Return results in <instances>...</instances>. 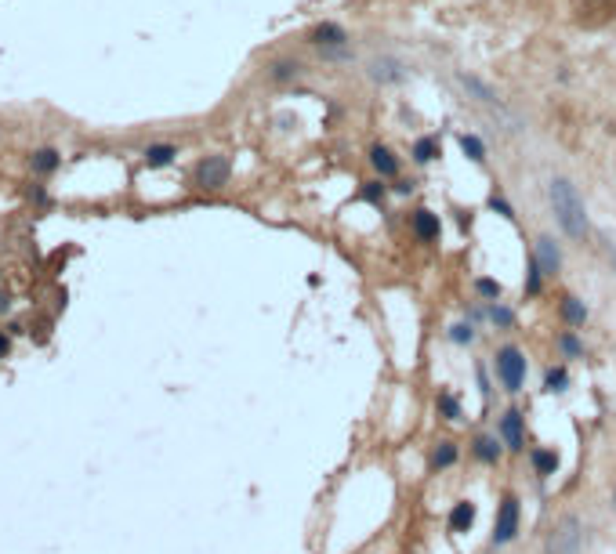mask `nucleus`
<instances>
[{
	"label": "nucleus",
	"instance_id": "obj_5",
	"mask_svg": "<svg viewBox=\"0 0 616 554\" xmlns=\"http://www.w3.org/2000/svg\"><path fill=\"white\" fill-rule=\"evenodd\" d=\"M229 178H232V163L225 156H207V160L196 163V185L200 188H221V185H229Z\"/></svg>",
	"mask_w": 616,
	"mask_h": 554
},
{
	"label": "nucleus",
	"instance_id": "obj_34",
	"mask_svg": "<svg viewBox=\"0 0 616 554\" xmlns=\"http://www.w3.org/2000/svg\"><path fill=\"white\" fill-rule=\"evenodd\" d=\"M11 352V341H8V334H0V359H4Z\"/></svg>",
	"mask_w": 616,
	"mask_h": 554
},
{
	"label": "nucleus",
	"instance_id": "obj_24",
	"mask_svg": "<svg viewBox=\"0 0 616 554\" xmlns=\"http://www.w3.org/2000/svg\"><path fill=\"white\" fill-rule=\"evenodd\" d=\"M55 167H58V152H55V149L33 152V170H37V174H51Z\"/></svg>",
	"mask_w": 616,
	"mask_h": 554
},
{
	"label": "nucleus",
	"instance_id": "obj_2",
	"mask_svg": "<svg viewBox=\"0 0 616 554\" xmlns=\"http://www.w3.org/2000/svg\"><path fill=\"white\" fill-rule=\"evenodd\" d=\"M580 547H583V521L577 515H562L555 529L547 533L544 554H580Z\"/></svg>",
	"mask_w": 616,
	"mask_h": 554
},
{
	"label": "nucleus",
	"instance_id": "obj_18",
	"mask_svg": "<svg viewBox=\"0 0 616 554\" xmlns=\"http://www.w3.org/2000/svg\"><path fill=\"white\" fill-rule=\"evenodd\" d=\"M442 156V145H439V138H417L414 141V163H432V160H439Z\"/></svg>",
	"mask_w": 616,
	"mask_h": 554
},
{
	"label": "nucleus",
	"instance_id": "obj_27",
	"mask_svg": "<svg viewBox=\"0 0 616 554\" xmlns=\"http://www.w3.org/2000/svg\"><path fill=\"white\" fill-rule=\"evenodd\" d=\"M450 341H453V344H471V341H475V330H471L468 323H457V326L450 330Z\"/></svg>",
	"mask_w": 616,
	"mask_h": 554
},
{
	"label": "nucleus",
	"instance_id": "obj_32",
	"mask_svg": "<svg viewBox=\"0 0 616 554\" xmlns=\"http://www.w3.org/2000/svg\"><path fill=\"white\" fill-rule=\"evenodd\" d=\"M489 211H497V214H504L508 221H515V211H511V203L504 199V196H489Z\"/></svg>",
	"mask_w": 616,
	"mask_h": 554
},
{
	"label": "nucleus",
	"instance_id": "obj_17",
	"mask_svg": "<svg viewBox=\"0 0 616 554\" xmlns=\"http://www.w3.org/2000/svg\"><path fill=\"white\" fill-rule=\"evenodd\" d=\"M471 453H475L482 464H497L500 461V438L497 435H479L475 446H471Z\"/></svg>",
	"mask_w": 616,
	"mask_h": 554
},
{
	"label": "nucleus",
	"instance_id": "obj_19",
	"mask_svg": "<svg viewBox=\"0 0 616 554\" xmlns=\"http://www.w3.org/2000/svg\"><path fill=\"white\" fill-rule=\"evenodd\" d=\"M533 467H536V474H555L558 471V453L555 449H533Z\"/></svg>",
	"mask_w": 616,
	"mask_h": 554
},
{
	"label": "nucleus",
	"instance_id": "obj_14",
	"mask_svg": "<svg viewBox=\"0 0 616 554\" xmlns=\"http://www.w3.org/2000/svg\"><path fill=\"white\" fill-rule=\"evenodd\" d=\"M414 232H417V240H424V243L439 240V232H442L439 214H432V211H417V214H414Z\"/></svg>",
	"mask_w": 616,
	"mask_h": 554
},
{
	"label": "nucleus",
	"instance_id": "obj_6",
	"mask_svg": "<svg viewBox=\"0 0 616 554\" xmlns=\"http://www.w3.org/2000/svg\"><path fill=\"white\" fill-rule=\"evenodd\" d=\"M573 11H577V22L602 26V22L616 19V0H577Z\"/></svg>",
	"mask_w": 616,
	"mask_h": 554
},
{
	"label": "nucleus",
	"instance_id": "obj_13",
	"mask_svg": "<svg viewBox=\"0 0 616 554\" xmlns=\"http://www.w3.org/2000/svg\"><path fill=\"white\" fill-rule=\"evenodd\" d=\"M457 80H461V87L468 91V94H475V98L482 102V105H500V98H497V91L489 87V84H482L479 76H468V73H461L457 76Z\"/></svg>",
	"mask_w": 616,
	"mask_h": 554
},
{
	"label": "nucleus",
	"instance_id": "obj_23",
	"mask_svg": "<svg viewBox=\"0 0 616 554\" xmlns=\"http://www.w3.org/2000/svg\"><path fill=\"white\" fill-rule=\"evenodd\" d=\"M450 464H457V446L453 442H439L432 453V467H450Z\"/></svg>",
	"mask_w": 616,
	"mask_h": 554
},
{
	"label": "nucleus",
	"instance_id": "obj_4",
	"mask_svg": "<svg viewBox=\"0 0 616 554\" xmlns=\"http://www.w3.org/2000/svg\"><path fill=\"white\" fill-rule=\"evenodd\" d=\"M518 536V497H504L500 500V508H497V521H493V544L504 547V544H511Z\"/></svg>",
	"mask_w": 616,
	"mask_h": 554
},
{
	"label": "nucleus",
	"instance_id": "obj_29",
	"mask_svg": "<svg viewBox=\"0 0 616 554\" xmlns=\"http://www.w3.org/2000/svg\"><path fill=\"white\" fill-rule=\"evenodd\" d=\"M475 290L489 301H500V283L497 279H475Z\"/></svg>",
	"mask_w": 616,
	"mask_h": 554
},
{
	"label": "nucleus",
	"instance_id": "obj_33",
	"mask_svg": "<svg viewBox=\"0 0 616 554\" xmlns=\"http://www.w3.org/2000/svg\"><path fill=\"white\" fill-rule=\"evenodd\" d=\"M606 254H609V261H613V268H616V240H606Z\"/></svg>",
	"mask_w": 616,
	"mask_h": 554
},
{
	"label": "nucleus",
	"instance_id": "obj_7",
	"mask_svg": "<svg viewBox=\"0 0 616 554\" xmlns=\"http://www.w3.org/2000/svg\"><path fill=\"white\" fill-rule=\"evenodd\" d=\"M522 413H518V409H508V413L500 417V438H504V446H508L511 453H522L526 449V427H522Z\"/></svg>",
	"mask_w": 616,
	"mask_h": 554
},
{
	"label": "nucleus",
	"instance_id": "obj_31",
	"mask_svg": "<svg viewBox=\"0 0 616 554\" xmlns=\"http://www.w3.org/2000/svg\"><path fill=\"white\" fill-rule=\"evenodd\" d=\"M385 193H388L385 181H367V188H362V196H367L370 203H381V199H385Z\"/></svg>",
	"mask_w": 616,
	"mask_h": 554
},
{
	"label": "nucleus",
	"instance_id": "obj_28",
	"mask_svg": "<svg viewBox=\"0 0 616 554\" xmlns=\"http://www.w3.org/2000/svg\"><path fill=\"white\" fill-rule=\"evenodd\" d=\"M540 265H536V258H529V276H526V294H540Z\"/></svg>",
	"mask_w": 616,
	"mask_h": 554
},
{
	"label": "nucleus",
	"instance_id": "obj_16",
	"mask_svg": "<svg viewBox=\"0 0 616 554\" xmlns=\"http://www.w3.org/2000/svg\"><path fill=\"white\" fill-rule=\"evenodd\" d=\"M471 521H475V503H471V500L453 503V511H450V529H453V533H468Z\"/></svg>",
	"mask_w": 616,
	"mask_h": 554
},
{
	"label": "nucleus",
	"instance_id": "obj_1",
	"mask_svg": "<svg viewBox=\"0 0 616 554\" xmlns=\"http://www.w3.org/2000/svg\"><path fill=\"white\" fill-rule=\"evenodd\" d=\"M547 199H551V211H555V221L562 225V232L570 240H588V211H583V199L577 193V185L570 178H551L547 185Z\"/></svg>",
	"mask_w": 616,
	"mask_h": 554
},
{
	"label": "nucleus",
	"instance_id": "obj_21",
	"mask_svg": "<svg viewBox=\"0 0 616 554\" xmlns=\"http://www.w3.org/2000/svg\"><path fill=\"white\" fill-rule=\"evenodd\" d=\"M175 156H178L175 145H152L146 152V167H167V163H175Z\"/></svg>",
	"mask_w": 616,
	"mask_h": 554
},
{
	"label": "nucleus",
	"instance_id": "obj_20",
	"mask_svg": "<svg viewBox=\"0 0 616 554\" xmlns=\"http://www.w3.org/2000/svg\"><path fill=\"white\" fill-rule=\"evenodd\" d=\"M461 152L468 156L471 163H482L486 160V145H482L479 134H461Z\"/></svg>",
	"mask_w": 616,
	"mask_h": 554
},
{
	"label": "nucleus",
	"instance_id": "obj_12",
	"mask_svg": "<svg viewBox=\"0 0 616 554\" xmlns=\"http://www.w3.org/2000/svg\"><path fill=\"white\" fill-rule=\"evenodd\" d=\"M301 73H305V66H301L297 58H279V62H272V66H268V80L290 84V80H297Z\"/></svg>",
	"mask_w": 616,
	"mask_h": 554
},
{
	"label": "nucleus",
	"instance_id": "obj_25",
	"mask_svg": "<svg viewBox=\"0 0 616 554\" xmlns=\"http://www.w3.org/2000/svg\"><path fill=\"white\" fill-rule=\"evenodd\" d=\"M558 348H562V355H570V359H580V355H583V344L577 341L573 330H565V334L558 337Z\"/></svg>",
	"mask_w": 616,
	"mask_h": 554
},
{
	"label": "nucleus",
	"instance_id": "obj_9",
	"mask_svg": "<svg viewBox=\"0 0 616 554\" xmlns=\"http://www.w3.org/2000/svg\"><path fill=\"white\" fill-rule=\"evenodd\" d=\"M536 265H540V272L544 276H558V268H562V250L555 247V240L551 235H540L536 240Z\"/></svg>",
	"mask_w": 616,
	"mask_h": 554
},
{
	"label": "nucleus",
	"instance_id": "obj_35",
	"mask_svg": "<svg viewBox=\"0 0 616 554\" xmlns=\"http://www.w3.org/2000/svg\"><path fill=\"white\" fill-rule=\"evenodd\" d=\"M613 508H616V493H613Z\"/></svg>",
	"mask_w": 616,
	"mask_h": 554
},
{
	"label": "nucleus",
	"instance_id": "obj_3",
	"mask_svg": "<svg viewBox=\"0 0 616 554\" xmlns=\"http://www.w3.org/2000/svg\"><path fill=\"white\" fill-rule=\"evenodd\" d=\"M493 366H497V377H500L504 391L518 395V391L526 388V355L518 352L515 344L500 348V352H497V359H493Z\"/></svg>",
	"mask_w": 616,
	"mask_h": 554
},
{
	"label": "nucleus",
	"instance_id": "obj_15",
	"mask_svg": "<svg viewBox=\"0 0 616 554\" xmlns=\"http://www.w3.org/2000/svg\"><path fill=\"white\" fill-rule=\"evenodd\" d=\"M562 319H565V326H583L588 323V305H583L580 297H573V294H565L562 297Z\"/></svg>",
	"mask_w": 616,
	"mask_h": 554
},
{
	"label": "nucleus",
	"instance_id": "obj_8",
	"mask_svg": "<svg viewBox=\"0 0 616 554\" xmlns=\"http://www.w3.org/2000/svg\"><path fill=\"white\" fill-rule=\"evenodd\" d=\"M308 44H315L319 51H323V47H344V44H349V33H344L341 22H319V26H312Z\"/></svg>",
	"mask_w": 616,
	"mask_h": 554
},
{
	"label": "nucleus",
	"instance_id": "obj_22",
	"mask_svg": "<svg viewBox=\"0 0 616 554\" xmlns=\"http://www.w3.org/2000/svg\"><path fill=\"white\" fill-rule=\"evenodd\" d=\"M570 388V373H565V366H551L544 373V391H565Z\"/></svg>",
	"mask_w": 616,
	"mask_h": 554
},
{
	"label": "nucleus",
	"instance_id": "obj_26",
	"mask_svg": "<svg viewBox=\"0 0 616 554\" xmlns=\"http://www.w3.org/2000/svg\"><path fill=\"white\" fill-rule=\"evenodd\" d=\"M489 319H493L500 330H508V326L515 323V312H511V308H504V305H493V308H489Z\"/></svg>",
	"mask_w": 616,
	"mask_h": 554
},
{
	"label": "nucleus",
	"instance_id": "obj_30",
	"mask_svg": "<svg viewBox=\"0 0 616 554\" xmlns=\"http://www.w3.org/2000/svg\"><path fill=\"white\" fill-rule=\"evenodd\" d=\"M439 409H442V413H446L450 420H457V417H461V402H457L453 395H439Z\"/></svg>",
	"mask_w": 616,
	"mask_h": 554
},
{
	"label": "nucleus",
	"instance_id": "obj_11",
	"mask_svg": "<svg viewBox=\"0 0 616 554\" xmlns=\"http://www.w3.org/2000/svg\"><path fill=\"white\" fill-rule=\"evenodd\" d=\"M370 163H373V170L381 174V178H396L399 174V160H396V152H391L388 145H373L370 149Z\"/></svg>",
	"mask_w": 616,
	"mask_h": 554
},
{
	"label": "nucleus",
	"instance_id": "obj_10",
	"mask_svg": "<svg viewBox=\"0 0 616 554\" xmlns=\"http://www.w3.org/2000/svg\"><path fill=\"white\" fill-rule=\"evenodd\" d=\"M370 76L377 84H399L406 69H403V62L399 58H391V55H381V58H373L370 62Z\"/></svg>",
	"mask_w": 616,
	"mask_h": 554
}]
</instances>
